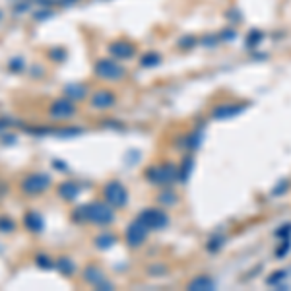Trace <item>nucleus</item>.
<instances>
[{
    "label": "nucleus",
    "mask_w": 291,
    "mask_h": 291,
    "mask_svg": "<svg viewBox=\"0 0 291 291\" xmlns=\"http://www.w3.org/2000/svg\"><path fill=\"white\" fill-rule=\"evenodd\" d=\"M72 218L76 222H92V224H97V226H109L115 220V212H113L111 204L90 202V204L78 208Z\"/></svg>",
    "instance_id": "f257e3e1"
},
{
    "label": "nucleus",
    "mask_w": 291,
    "mask_h": 291,
    "mask_svg": "<svg viewBox=\"0 0 291 291\" xmlns=\"http://www.w3.org/2000/svg\"><path fill=\"white\" fill-rule=\"evenodd\" d=\"M53 185V179L51 175L43 173V171H33L30 175H26L20 183V189L22 193L28 194V196H39V194L47 193Z\"/></svg>",
    "instance_id": "f03ea898"
},
{
    "label": "nucleus",
    "mask_w": 291,
    "mask_h": 291,
    "mask_svg": "<svg viewBox=\"0 0 291 291\" xmlns=\"http://www.w3.org/2000/svg\"><path fill=\"white\" fill-rule=\"evenodd\" d=\"M94 72H96L97 78L109 80V82H117V80H121V78L125 76V68L119 65V63L111 61V59H101V61H97L96 66H94Z\"/></svg>",
    "instance_id": "7ed1b4c3"
},
{
    "label": "nucleus",
    "mask_w": 291,
    "mask_h": 291,
    "mask_svg": "<svg viewBox=\"0 0 291 291\" xmlns=\"http://www.w3.org/2000/svg\"><path fill=\"white\" fill-rule=\"evenodd\" d=\"M76 101L68 99V97H61V99H55L51 105H49V117L53 121H66L70 117L76 115Z\"/></svg>",
    "instance_id": "20e7f679"
},
{
    "label": "nucleus",
    "mask_w": 291,
    "mask_h": 291,
    "mask_svg": "<svg viewBox=\"0 0 291 291\" xmlns=\"http://www.w3.org/2000/svg\"><path fill=\"white\" fill-rule=\"evenodd\" d=\"M103 194H105L107 204H111V206H115V208H123V206L127 204V200H129L127 189H125L119 181H111V183H107L105 189H103Z\"/></svg>",
    "instance_id": "39448f33"
},
{
    "label": "nucleus",
    "mask_w": 291,
    "mask_h": 291,
    "mask_svg": "<svg viewBox=\"0 0 291 291\" xmlns=\"http://www.w3.org/2000/svg\"><path fill=\"white\" fill-rule=\"evenodd\" d=\"M146 235H148V226H146L140 218L134 220V222L129 226V229H127V241H129L130 247H138V245H142L144 239H146Z\"/></svg>",
    "instance_id": "423d86ee"
},
{
    "label": "nucleus",
    "mask_w": 291,
    "mask_h": 291,
    "mask_svg": "<svg viewBox=\"0 0 291 291\" xmlns=\"http://www.w3.org/2000/svg\"><path fill=\"white\" fill-rule=\"evenodd\" d=\"M134 53H136V49L129 41H113L109 45V55L119 59V61H129L134 57Z\"/></svg>",
    "instance_id": "0eeeda50"
},
{
    "label": "nucleus",
    "mask_w": 291,
    "mask_h": 291,
    "mask_svg": "<svg viewBox=\"0 0 291 291\" xmlns=\"http://www.w3.org/2000/svg\"><path fill=\"white\" fill-rule=\"evenodd\" d=\"M24 227H26L30 233L39 235V233L45 231V220H43V216H41L37 210H30V212H26V216H24Z\"/></svg>",
    "instance_id": "6e6552de"
},
{
    "label": "nucleus",
    "mask_w": 291,
    "mask_h": 291,
    "mask_svg": "<svg viewBox=\"0 0 291 291\" xmlns=\"http://www.w3.org/2000/svg\"><path fill=\"white\" fill-rule=\"evenodd\" d=\"M140 220L148 226V229H162L167 224V216L160 210H144Z\"/></svg>",
    "instance_id": "1a4fd4ad"
},
{
    "label": "nucleus",
    "mask_w": 291,
    "mask_h": 291,
    "mask_svg": "<svg viewBox=\"0 0 291 291\" xmlns=\"http://www.w3.org/2000/svg\"><path fill=\"white\" fill-rule=\"evenodd\" d=\"M115 94L109 90H99L92 96V107L94 109H109L115 105Z\"/></svg>",
    "instance_id": "9d476101"
},
{
    "label": "nucleus",
    "mask_w": 291,
    "mask_h": 291,
    "mask_svg": "<svg viewBox=\"0 0 291 291\" xmlns=\"http://www.w3.org/2000/svg\"><path fill=\"white\" fill-rule=\"evenodd\" d=\"M84 280L96 288H111V284H105V274L97 268V266H88L86 272H84Z\"/></svg>",
    "instance_id": "9b49d317"
},
{
    "label": "nucleus",
    "mask_w": 291,
    "mask_h": 291,
    "mask_svg": "<svg viewBox=\"0 0 291 291\" xmlns=\"http://www.w3.org/2000/svg\"><path fill=\"white\" fill-rule=\"evenodd\" d=\"M59 196L65 200V202H72V200H76L78 198V194H80V187L74 183V181H65V183H61L59 185Z\"/></svg>",
    "instance_id": "f8f14e48"
},
{
    "label": "nucleus",
    "mask_w": 291,
    "mask_h": 291,
    "mask_svg": "<svg viewBox=\"0 0 291 291\" xmlns=\"http://www.w3.org/2000/svg\"><path fill=\"white\" fill-rule=\"evenodd\" d=\"M88 94V88L84 86V84H68L65 88V97L68 99H72V101H80V99H84Z\"/></svg>",
    "instance_id": "ddd939ff"
},
{
    "label": "nucleus",
    "mask_w": 291,
    "mask_h": 291,
    "mask_svg": "<svg viewBox=\"0 0 291 291\" xmlns=\"http://www.w3.org/2000/svg\"><path fill=\"white\" fill-rule=\"evenodd\" d=\"M55 268L59 270V274H63L66 278H70L76 272V264L68 259V257H59L57 262H55Z\"/></svg>",
    "instance_id": "4468645a"
},
{
    "label": "nucleus",
    "mask_w": 291,
    "mask_h": 291,
    "mask_svg": "<svg viewBox=\"0 0 291 291\" xmlns=\"http://www.w3.org/2000/svg\"><path fill=\"white\" fill-rule=\"evenodd\" d=\"M16 231V222L8 216H0V233L8 235V233H14Z\"/></svg>",
    "instance_id": "2eb2a0df"
},
{
    "label": "nucleus",
    "mask_w": 291,
    "mask_h": 291,
    "mask_svg": "<svg viewBox=\"0 0 291 291\" xmlns=\"http://www.w3.org/2000/svg\"><path fill=\"white\" fill-rule=\"evenodd\" d=\"M117 239H115V235H111V233H105V235H99L96 239V247L97 249H109L113 243H115Z\"/></svg>",
    "instance_id": "dca6fc26"
},
{
    "label": "nucleus",
    "mask_w": 291,
    "mask_h": 291,
    "mask_svg": "<svg viewBox=\"0 0 291 291\" xmlns=\"http://www.w3.org/2000/svg\"><path fill=\"white\" fill-rule=\"evenodd\" d=\"M35 264H37L39 268H43V270H51V268L55 266L53 259H51L49 255H43V253H39V255L35 257Z\"/></svg>",
    "instance_id": "f3484780"
},
{
    "label": "nucleus",
    "mask_w": 291,
    "mask_h": 291,
    "mask_svg": "<svg viewBox=\"0 0 291 291\" xmlns=\"http://www.w3.org/2000/svg\"><path fill=\"white\" fill-rule=\"evenodd\" d=\"M8 68H10L12 72L20 74V72H24V70H26V61H24L22 57H12V59H10V63H8Z\"/></svg>",
    "instance_id": "a211bd4d"
},
{
    "label": "nucleus",
    "mask_w": 291,
    "mask_h": 291,
    "mask_svg": "<svg viewBox=\"0 0 291 291\" xmlns=\"http://www.w3.org/2000/svg\"><path fill=\"white\" fill-rule=\"evenodd\" d=\"M47 57L53 61V63H63L66 59V51L65 49H59V47H55V49H51L49 53H47Z\"/></svg>",
    "instance_id": "6ab92c4d"
},
{
    "label": "nucleus",
    "mask_w": 291,
    "mask_h": 291,
    "mask_svg": "<svg viewBox=\"0 0 291 291\" xmlns=\"http://www.w3.org/2000/svg\"><path fill=\"white\" fill-rule=\"evenodd\" d=\"M16 140H18V136H16L14 132H12V134H10V132H2V134H0V142H2L4 146H12V144H16Z\"/></svg>",
    "instance_id": "aec40b11"
},
{
    "label": "nucleus",
    "mask_w": 291,
    "mask_h": 291,
    "mask_svg": "<svg viewBox=\"0 0 291 291\" xmlns=\"http://www.w3.org/2000/svg\"><path fill=\"white\" fill-rule=\"evenodd\" d=\"M30 8H32V6H30V2H28V0H22V2L14 4V12H16V14H22V12L30 10Z\"/></svg>",
    "instance_id": "412c9836"
},
{
    "label": "nucleus",
    "mask_w": 291,
    "mask_h": 291,
    "mask_svg": "<svg viewBox=\"0 0 291 291\" xmlns=\"http://www.w3.org/2000/svg\"><path fill=\"white\" fill-rule=\"evenodd\" d=\"M12 125H18V123H16V121H10L8 117H0V134L6 132V129L12 127Z\"/></svg>",
    "instance_id": "4be33fe9"
},
{
    "label": "nucleus",
    "mask_w": 291,
    "mask_h": 291,
    "mask_svg": "<svg viewBox=\"0 0 291 291\" xmlns=\"http://www.w3.org/2000/svg\"><path fill=\"white\" fill-rule=\"evenodd\" d=\"M53 165H55V169H61V171H66V163L61 162V160H53Z\"/></svg>",
    "instance_id": "5701e85b"
},
{
    "label": "nucleus",
    "mask_w": 291,
    "mask_h": 291,
    "mask_svg": "<svg viewBox=\"0 0 291 291\" xmlns=\"http://www.w3.org/2000/svg\"><path fill=\"white\" fill-rule=\"evenodd\" d=\"M49 16H51V12H37V14H35L37 20H45V18H49Z\"/></svg>",
    "instance_id": "b1692460"
},
{
    "label": "nucleus",
    "mask_w": 291,
    "mask_h": 291,
    "mask_svg": "<svg viewBox=\"0 0 291 291\" xmlns=\"http://www.w3.org/2000/svg\"><path fill=\"white\" fill-rule=\"evenodd\" d=\"M63 4H70V2H76V0H61Z\"/></svg>",
    "instance_id": "393cba45"
},
{
    "label": "nucleus",
    "mask_w": 291,
    "mask_h": 291,
    "mask_svg": "<svg viewBox=\"0 0 291 291\" xmlns=\"http://www.w3.org/2000/svg\"><path fill=\"white\" fill-rule=\"evenodd\" d=\"M0 20H2V12H0Z\"/></svg>",
    "instance_id": "a878e982"
}]
</instances>
